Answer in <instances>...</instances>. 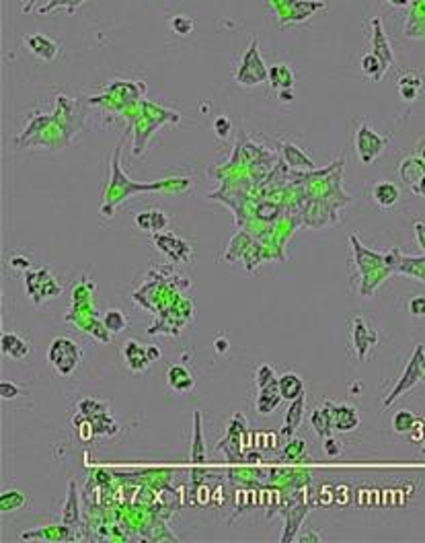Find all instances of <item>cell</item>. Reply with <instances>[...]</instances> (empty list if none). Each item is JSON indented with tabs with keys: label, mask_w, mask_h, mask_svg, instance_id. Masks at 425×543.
Segmentation results:
<instances>
[{
	"label": "cell",
	"mask_w": 425,
	"mask_h": 543,
	"mask_svg": "<svg viewBox=\"0 0 425 543\" xmlns=\"http://www.w3.org/2000/svg\"><path fill=\"white\" fill-rule=\"evenodd\" d=\"M47 361L56 368L58 375L70 377L72 372L80 366L82 350H80V346H78L72 338H64V335H62V338H56V340L50 344Z\"/></svg>",
	"instance_id": "4"
},
{
	"label": "cell",
	"mask_w": 425,
	"mask_h": 543,
	"mask_svg": "<svg viewBox=\"0 0 425 543\" xmlns=\"http://www.w3.org/2000/svg\"><path fill=\"white\" fill-rule=\"evenodd\" d=\"M372 198H374V202H376L380 208H392V206H396L398 200H401V189H398V185H394L392 181H380V183L374 185Z\"/></svg>",
	"instance_id": "21"
},
{
	"label": "cell",
	"mask_w": 425,
	"mask_h": 543,
	"mask_svg": "<svg viewBox=\"0 0 425 543\" xmlns=\"http://www.w3.org/2000/svg\"><path fill=\"white\" fill-rule=\"evenodd\" d=\"M36 2L37 0H27V2H25V6L21 8V13H23V15H29V13H33V4H36Z\"/></svg>",
	"instance_id": "51"
},
{
	"label": "cell",
	"mask_w": 425,
	"mask_h": 543,
	"mask_svg": "<svg viewBox=\"0 0 425 543\" xmlns=\"http://www.w3.org/2000/svg\"><path fill=\"white\" fill-rule=\"evenodd\" d=\"M329 410H331V418H333V426L335 430L339 433H352L359 426V414L355 410L354 405H348V403H333V401H327L325 403Z\"/></svg>",
	"instance_id": "11"
},
{
	"label": "cell",
	"mask_w": 425,
	"mask_h": 543,
	"mask_svg": "<svg viewBox=\"0 0 425 543\" xmlns=\"http://www.w3.org/2000/svg\"><path fill=\"white\" fill-rule=\"evenodd\" d=\"M407 311L411 317H425V294H415L407 303Z\"/></svg>",
	"instance_id": "37"
},
{
	"label": "cell",
	"mask_w": 425,
	"mask_h": 543,
	"mask_svg": "<svg viewBox=\"0 0 425 543\" xmlns=\"http://www.w3.org/2000/svg\"><path fill=\"white\" fill-rule=\"evenodd\" d=\"M169 25H171V31L177 34V36H189V34L193 31V27H195L193 19L187 17V15H175V17L169 21Z\"/></svg>",
	"instance_id": "35"
},
{
	"label": "cell",
	"mask_w": 425,
	"mask_h": 543,
	"mask_svg": "<svg viewBox=\"0 0 425 543\" xmlns=\"http://www.w3.org/2000/svg\"><path fill=\"white\" fill-rule=\"evenodd\" d=\"M278 381H280V391H282L283 399L294 401L296 398L304 396V383L296 372H283Z\"/></svg>",
	"instance_id": "26"
},
{
	"label": "cell",
	"mask_w": 425,
	"mask_h": 543,
	"mask_svg": "<svg viewBox=\"0 0 425 543\" xmlns=\"http://www.w3.org/2000/svg\"><path fill=\"white\" fill-rule=\"evenodd\" d=\"M267 4L278 17L282 29L308 21L322 8L327 10V4L322 0H267Z\"/></svg>",
	"instance_id": "3"
},
{
	"label": "cell",
	"mask_w": 425,
	"mask_h": 543,
	"mask_svg": "<svg viewBox=\"0 0 425 543\" xmlns=\"http://www.w3.org/2000/svg\"><path fill=\"white\" fill-rule=\"evenodd\" d=\"M385 2H389L390 6H396V8H407L411 4V0H385Z\"/></svg>",
	"instance_id": "49"
},
{
	"label": "cell",
	"mask_w": 425,
	"mask_h": 543,
	"mask_svg": "<svg viewBox=\"0 0 425 543\" xmlns=\"http://www.w3.org/2000/svg\"><path fill=\"white\" fill-rule=\"evenodd\" d=\"M352 338H354L357 359L364 361V359L368 356V352L376 346V342H378V331L368 326V321H366L364 317H354V319H352Z\"/></svg>",
	"instance_id": "9"
},
{
	"label": "cell",
	"mask_w": 425,
	"mask_h": 543,
	"mask_svg": "<svg viewBox=\"0 0 425 543\" xmlns=\"http://www.w3.org/2000/svg\"><path fill=\"white\" fill-rule=\"evenodd\" d=\"M280 152H282L285 165H290L292 169H315V161L294 143L290 140H278Z\"/></svg>",
	"instance_id": "15"
},
{
	"label": "cell",
	"mask_w": 425,
	"mask_h": 543,
	"mask_svg": "<svg viewBox=\"0 0 425 543\" xmlns=\"http://www.w3.org/2000/svg\"><path fill=\"white\" fill-rule=\"evenodd\" d=\"M167 383L173 391L177 393H183V391H189L195 387V381H193V375L183 366V364H173L169 370H167Z\"/></svg>",
	"instance_id": "22"
},
{
	"label": "cell",
	"mask_w": 425,
	"mask_h": 543,
	"mask_svg": "<svg viewBox=\"0 0 425 543\" xmlns=\"http://www.w3.org/2000/svg\"><path fill=\"white\" fill-rule=\"evenodd\" d=\"M419 91L422 89H415V87H398V95L405 99V101H415L419 97Z\"/></svg>",
	"instance_id": "44"
},
{
	"label": "cell",
	"mask_w": 425,
	"mask_h": 543,
	"mask_svg": "<svg viewBox=\"0 0 425 543\" xmlns=\"http://www.w3.org/2000/svg\"><path fill=\"white\" fill-rule=\"evenodd\" d=\"M25 45L36 58L43 62H54L60 54V43L54 41L52 37L41 36V34H31L25 37Z\"/></svg>",
	"instance_id": "12"
},
{
	"label": "cell",
	"mask_w": 425,
	"mask_h": 543,
	"mask_svg": "<svg viewBox=\"0 0 425 543\" xmlns=\"http://www.w3.org/2000/svg\"><path fill=\"white\" fill-rule=\"evenodd\" d=\"M216 350H218L220 354H224V352L228 350V340H216Z\"/></svg>",
	"instance_id": "50"
},
{
	"label": "cell",
	"mask_w": 425,
	"mask_h": 543,
	"mask_svg": "<svg viewBox=\"0 0 425 543\" xmlns=\"http://www.w3.org/2000/svg\"><path fill=\"white\" fill-rule=\"evenodd\" d=\"M134 224L144 231V233H161L169 224V217L163 210H148V212H138L134 218Z\"/></svg>",
	"instance_id": "20"
},
{
	"label": "cell",
	"mask_w": 425,
	"mask_h": 543,
	"mask_svg": "<svg viewBox=\"0 0 425 543\" xmlns=\"http://www.w3.org/2000/svg\"><path fill=\"white\" fill-rule=\"evenodd\" d=\"M124 359H126V364L130 370L134 372H140V370H146L148 364H150V356H148V348L138 344L136 340H130L124 344Z\"/></svg>",
	"instance_id": "16"
},
{
	"label": "cell",
	"mask_w": 425,
	"mask_h": 543,
	"mask_svg": "<svg viewBox=\"0 0 425 543\" xmlns=\"http://www.w3.org/2000/svg\"><path fill=\"white\" fill-rule=\"evenodd\" d=\"M267 66L259 54V45H257V39H251L248 43V50L245 52L237 73H234V80L243 87H255V85H261L263 80H267Z\"/></svg>",
	"instance_id": "6"
},
{
	"label": "cell",
	"mask_w": 425,
	"mask_h": 543,
	"mask_svg": "<svg viewBox=\"0 0 425 543\" xmlns=\"http://www.w3.org/2000/svg\"><path fill=\"white\" fill-rule=\"evenodd\" d=\"M350 243H352L355 266H357V272H359V292H361V296H370L382 284V280L389 274H392V270L387 266L385 254L366 249L355 235H350Z\"/></svg>",
	"instance_id": "2"
},
{
	"label": "cell",
	"mask_w": 425,
	"mask_h": 543,
	"mask_svg": "<svg viewBox=\"0 0 425 543\" xmlns=\"http://www.w3.org/2000/svg\"><path fill=\"white\" fill-rule=\"evenodd\" d=\"M278 95H280V101H282V103H292V101H294V91H292V89L278 91Z\"/></svg>",
	"instance_id": "47"
},
{
	"label": "cell",
	"mask_w": 425,
	"mask_h": 543,
	"mask_svg": "<svg viewBox=\"0 0 425 543\" xmlns=\"http://www.w3.org/2000/svg\"><path fill=\"white\" fill-rule=\"evenodd\" d=\"M411 191H413L415 196H422V198H425V175L422 178V180L417 181L413 187H411Z\"/></svg>",
	"instance_id": "48"
},
{
	"label": "cell",
	"mask_w": 425,
	"mask_h": 543,
	"mask_svg": "<svg viewBox=\"0 0 425 543\" xmlns=\"http://www.w3.org/2000/svg\"><path fill=\"white\" fill-rule=\"evenodd\" d=\"M398 87H415L422 89L424 87V76L415 71H407L403 76H398Z\"/></svg>",
	"instance_id": "39"
},
{
	"label": "cell",
	"mask_w": 425,
	"mask_h": 543,
	"mask_svg": "<svg viewBox=\"0 0 425 543\" xmlns=\"http://www.w3.org/2000/svg\"><path fill=\"white\" fill-rule=\"evenodd\" d=\"M72 527L64 525V527H45V529H39V531H31V533H23L21 540H52V542H70Z\"/></svg>",
	"instance_id": "28"
},
{
	"label": "cell",
	"mask_w": 425,
	"mask_h": 543,
	"mask_svg": "<svg viewBox=\"0 0 425 543\" xmlns=\"http://www.w3.org/2000/svg\"><path fill=\"white\" fill-rule=\"evenodd\" d=\"M0 346H2V352L8 359H13V361H23V359H27L33 352L31 344L25 338H21L19 333H13V331H4L2 333Z\"/></svg>",
	"instance_id": "14"
},
{
	"label": "cell",
	"mask_w": 425,
	"mask_h": 543,
	"mask_svg": "<svg viewBox=\"0 0 425 543\" xmlns=\"http://www.w3.org/2000/svg\"><path fill=\"white\" fill-rule=\"evenodd\" d=\"M29 266H31V261H29L25 255H13V257H10V268H13V270L29 272Z\"/></svg>",
	"instance_id": "43"
},
{
	"label": "cell",
	"mask_w": 425,
	"mask_h": 543,
	"mask_svg": "<svg viewBox=\"0 0 425 543\" xmlns=\"http://www.w3.org/2000/svg\"><path fill=\"white\" fill-rule=\"evenodd\" d=\"M25 290L36 305H41L43 298H54L62 292L58 280L50 274V270H29L25 272Z\"/></svg>",
	"instance_id": "7"
},
{
	"label": "cell",
	"mask_w": 425,
	"mask_h": 543,
	"mask_svg": "<svg viewBox=\"0 0 425 543\" xmlns=\"http://www.w3.org/2000/svg\"><path fill=\"white\" fill-rule=\"evenodd\" d=\"M422 381H425V348L424 346H417L415 352H413V356L407 362L403 375L398 377L396 385L390 389V393L385 398V403H382V405L389 407L390 403H394L401 396H405L409 389H413V387H415L417 383H422Z\"/></svg>",
	"instance_id": "5"
},
{
	"label": "cell",
	"mask_w": 425,
	"mask_h": 543,
	"mask_svg": "<svg viewBox=\"0 0 425 543\" xmlns=\"http://www.w3.org/2000/svg\"><path fill=\"white\" fill-rule=\"evenodd\" d=\"M413 231H415V239H417V243H419V247L425 252V222L424 220H417L415 224H413Z\"/></svg>",
	"instance_id": "45"
},
{
	"label": "cell",
	"mask_w": 425,
	"mask_h": 543,
	"mask_svg": "<svg viewBox=\"0 0 425 543\" xmlns=\"http://www.w3.org/2000/svg\"><path fill=\"white\" fill-rule=\"evenodd\" d=\"M80 519V508H78V492H76V482H68V496L66 502L62 505V525L74 527Z\"/></svg>",
	"instance_id": "23"
},
{
	"label": "cell",
	"mask_w": 425,
	"mask_h": 543,
	"mask_svg": "<svg viewBox=\"0 0 425 543\" xmlns=\"http://www.w3.org/2000/svg\"><path fill=\"white\" fill-rule=\"evenodd\" d=\"M298 542H322V535H319V533H315V531H306V533H302V535H298L296 537Z\"/></svg>",
	"instance_id": "46"
},
{
	"label": "cell",
	"mask_w": 425,
	"mask_h": 543,
	"mask_svg": "<svg viewBox=\"0 0 425 543\" xmlns=\"http://www.w3.org/2000/svg\"><path fill=\"white\" fill-rule=\"evenodd\" d=\"M359 66H361V73L366 74L370 80H380L385 73L389 71V66L374 54V52H370V54H364L361 58H359Z\"/></svg>",
	"instance_id": "27"
},
{
	"label": "cell",
	"mask_w": 425,
	"mask_h": 543,
	"mask_svg": "<svg viewBox=\"0 0 425 543\" xmlns=\"http://www.w3.org/2000/svg\"><path fill=\"white\" fill-rule=\"evenodd\" d=\"M417 422H419V418L409 410H401L392 416V428H394L396 435H409L415 428Z\"/></svg>",
	"instance_id": "30"
},
{
	"label": "cell",
	"mask_w": 425,
	"mask_h": 543,
	"mask_svg": "<svg viewBox=\"0 0 425 543\" xmlns=\"http://www.w3.org/2000/svg\"><path fill=\"white\" fill-rule=\"evenodd\" d=\"M302 416H304V396H300V398H296L294 401H290V407H288V414H285V424H283L282 433L288 440L292 438L294 430L300 426Z\"/></svg>",
	"instance_id": "24"
},
{
	"label": "cell",
	"mask_w": 425,
	"mask_h": 543,
	"mask_svg": "<svg viewBox=\"0 0 425 543\" xmlns=\"http://www.w3.org/2000/svg\"><path fill=\"white\" fill-rule=\"evenodd\" d=\"M78 412H80V416H87V418L95 420V418L107 416V403H103V401H97V399L87 398L78 403Z\"/></svg>",
	"instance_id": "32"
},
{
	"label": "cell",
	"mask_w": 425,
	"mask_h": 543,
	"mask_svg": "<svg viewBox=\"0 0 425 543\" xmlns=\"http://www.w3.org/2000/svg\"><path fill=\"white\" fill-rule=\"evenodd\" d=\"M267 80L271 89L283 91V89H294V73L288 64H276L267 71Z\"/></svg>",
	"instance_id": "25"
},
{
	"label": "cell",
	"mask_w": 425,
	"mask_h": 543,
	"mask_svg": "<svg viewBox=\"0 0 425 543\" xmlns=\"http://www.w3.org/2000/svg\"><path fill=\"white\" fill-rule=\"evenodd\" d=\"M282 391H280V381H271L269 385L259 389V399H257V412L259 414H271L280 401H282Z\"/></svg>",
	"instance_id": "18"
},
{
	"label": "cell",
	"mask_w": 425,
	"mask_h": 543,
	"mask_svg": "<svg viewBox=\"0 0 425 543\" xmlns=\"http://www.w3.org/2000/svg\"><path fill=\"white\" fill-rule=\"evenodd\" d=\"M27 505V496L21 490H6L0 494V510L2 512H13Z\"/></svg>",
	"instance_id": "31"
},
{
	"label": "cell",
	"mask_w": 425,
	"mask_h": 543,
	"mask_svg": "<svg viewBox=\"0 0 425 543\" xmlns=\"http://www.w3.org/2000/svg\"><path fill=\"white\" fill-rule=\"evenodd\" d=\"M424 428H425V420H424ZM424 440H425V438H424Z\"/></svg>",
	"instance_id": "54"
},
{
	"label": "cell",
	"mask_w": 425,
	"mask_h": 543,
	"mask_svg": "<svg viewBox=\"0 0 425 543\" xmlns=\"http://www.w3.org/2000/svg\"><path fill=\"white\" fill-rule=\"evenodd\" d=\"M419 157H422V159H425V138L422 140V143H419Z\"/></svg>",
	"instance_id": "53"
},
{
	"label": "cell",
	"mask_w": 425,
	"mask_h": 543,
	"mask_svg": "<svg viewBox=\"0 0 425 543\" xmlns=\"http://www.w3.org/2000/svg\"><path fill=\"white\" fill-rule=\"evenodd\" d=\"M193 440H191V461L193 465H204L208 457L206 440H204V428H202V412H195L193 416Z\"/></svg>",
	"instance_id": "19"
},
{
	"label": "cell",
	"mask_w": 425,
	"mask_h": 543,
	"mask_svg": "<svg viewBox=\"0 0 425 543\" xmlns=\"http://www.w3.org/2000/svg\"><path fill=\"white\" fill-rule=\"evenodd\" d=\"M322 449H325V453H327L329 457H337V455L341 453V444H339V440L333 438V436H325V438H322Z\"/></svg>",
	"instance_id": "42"
},
{
	"label": "cell",
	"mask_w": 425,
	"mask_h": 543,
	"mask_svg": "<svg viewBox=\"0 0 425 543\" xmlns=\"http://www.w3.org/2000/svg\"><path fill=\"white\" fill-rule=\"evenodd\" d=\"M154 245L158 252L167 254L173 261H187L191 257V245L169 233H154Z\"/></svg>",
	"instance_id": "10"
},
{
	"label": "cell",
	"mask_w": 425,
	"mask_h": 543,
	"mask_svg": "<svg viewBox=\"0 0 425 543\" xmlns=\"http://www.w3.org/2000/svg\"><path fill=\"white\" fill-rule=\"evenodd\" d=\"M370 25H372V52H374L387 66H392V64H394V54H392L389 37L385 34L382 21H380L378 17H372V19H370Z\"/></svg>",
	"instance_id": "13"
},
{
	"label": "cell",
	"mask_w": 425,
	"mask_h": 543,
	"mask_svg": "<svg viewBox=\"0 0 425 543\" xmlns=\"http://www.w3.org/2000/svg\"><path fill=\"white\" fill-rule=\"evenodd\" d=\"M425 175V159H422L419 154H413V157H407L401 161L398 165V178L405 185L413 187L417 181L422 180Z\"/></svg>",
	"instance_id": "17"
},
{
	"label": "cell",
	"mask_w": 425,
	"mask_h": 543,
	"mask_svg": "<svg viewBox=\"0 0 425 543\" xmlns=\"http://www.w3.org/2000/svg\"><path fill=\"white\" fill-rule=\"evenodd\" d=\"M302 453H304V440H298V438L292 440V438H290V442H288V447H285V451H283V457H285V459H290V457L296 459V457L302 455Z\"/></svg>",
	"instance_id": "41"
},
{
	"label": "cell",
	"mask_w": 425,
	"mask_h": 543,
	"mask_svg": "<svg viewBox=\"0 0 425 543\" xmlns=\"http://www.w3.org/2000/svg\"><path fill=\"white\" fill-rule=\"evenodd\" d=\"M121 145L113 150V159H111V178L107 181L105 191H103V202L99 206V212L105 218L115 217V208L119 204H124L126 200H130L132 196L142 194V191H187L191 180L187 178H171V180L154 181V183H136L132 181L121 169Z\"/></svg>",
	"instance_id": "1"
},
{
	"label": "cell",
	"mask_w": 425,
	"mask_h": 543,
	"mask_svg": "<svg viewBox=\"0 0 425 543\" xmlns=\"http://www.w3.org/2000/svg\"><path fill=\"white\" fill-rule=\"evenodd\" d=\"M271 381H276V372H274V368H271L269 364H261V366L257 368V387L261 389V387L269 385Z\"/></svg>",
	"instance_id": "40"
},
{
	"label": "cell",
	"mask_w": 425,
	"mask_h": 543,
	"mask_svg": "<svg viewBox=\"0 0 425 543\" xmlns=\"http://www.w3.org/2000/svg\"><path fill=\"white\" fill-rule=\"evenodd\" d=\"M387 143H389V138L380 136L366 122H361L355 132V152H357L361 165H370L372 161H376L382 154Z\"/></svg>",
	"instance_id": "8"
},
{
	"label": "cell",
	"mask_w": 425,
	"mask_h": 543,
	"mask_svg": "<svg viewBox=\"0 0 425 543\" xmlns=\"http://www.w3.org/2000/svg\"><path fill=\"white\" fill-rule=\"evenodd\" d=\"M19 396H29V393L25 389H21L15 381H0V398L15 399Z\"/></svg>",
	"instance_id": "36"
},
{
	"label": "cell",
	"mask_w": 425,
	"mask_h": 543,
	"mask_svg": "<svg viewBox=\"0 0 425 543\" xmlns=\"http://www.w3.org/2000/svg\"><path fill=\"white\" fill-rule=\"evenodd\" d=\"M126 326H128V319L119 309H111L103 315V327L109 333H121Z\"/></svg>",
	"instance_id": "34"
},
{
	"label": "cell",
	"mask_w": 425,
	"mask_h": 543,
	"mask_svg": "<svg viewBox=\"0 0 425 543\" xmlns=\"http://www.w3.org/2000/svg\"><path fill=\"white\" fill-rule=\"evenodd\" d=\"M230 130H232V122H230L226 115H218V117L214 120V132H216V136H218L220 140H226L228 134H230Z\"/></svg>",
	"instance_id": "38"
},
{
	"label": "cell",
	"mask_w": 425,
	"mask_h": 543,
	"mask_svg": "<svg viewBox=\"0 0 425 543\" xmlns=\"http://www.w3.org/2000/svg\"><path fill=\"white\" fill-rule=\"evenodd\" d=\"M148 356H150V361H156V359L161 356V352H158L154 346H148Z\"/></svg>",
	"instance_id": "52"
},
{
	"label": "cell",
	"mask_w": 425,
	"mask_h": 543,
	"mask_svg": "<svg viewBox=\"0 0 425 543\" xmlns=\"http://www.w3.org/2000/svg\"><path fill=\"white\" fill-rule=\"evenodd\" d=\"M311 424L315 428V433L325 438V436H331V430L335 428L333 426V418H331V410L325 405V407H317L313 414H311Z\"/></svg>",
	"instance_id": "29"
},
{
	"label": "cell",
	"mask_w": 425,
	"mask_h": 543,
	"mask_svg": "<svg viewBox=\"0 0 425 543\" xmlns=\"http://www.w3.org/2000/svg\"><path fill=\"white\" fill-rule=\"evenodd\" d=\"M87 0H50L47 4H43V6H39L36 13L37 15H50V13H54V10H58V8H64L68 15H72L80 4H84Z\"/></svg>",
	"instance_id": "33"
}]
</instances>
